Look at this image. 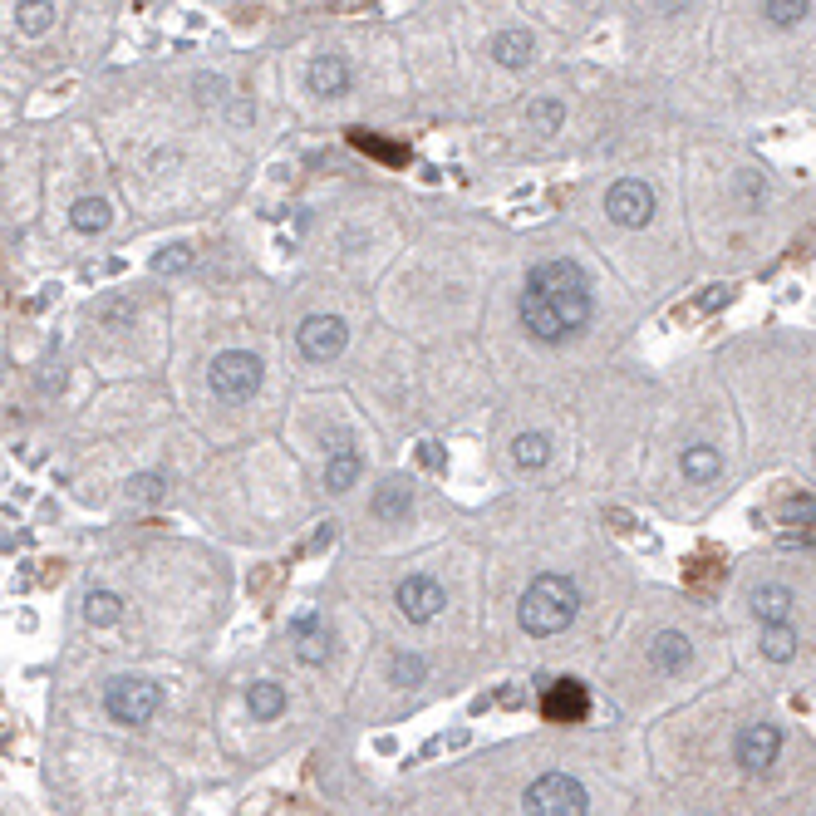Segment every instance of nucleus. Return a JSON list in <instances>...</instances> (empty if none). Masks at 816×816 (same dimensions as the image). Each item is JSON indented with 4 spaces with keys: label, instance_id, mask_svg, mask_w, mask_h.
Wrapping results in <instances>:
<instances>
[{
    "label": "nucleus",
    "instance_id": "nucleus-1",
    "mask_svg": "<svg viewBox=\"0 0 816 816\" xmlns=\"http://www.w3.org/2000/svg\"><path fill=\"white\" fill-rule=\"evenodd\" d=\"M522 325L531 340L541 345H561L571 335H581L595 315V300H590V276H585L576 261L556 256V261H536L531 276H526L522 291Z\"/></svg>",
    "mask_w": 816,
    "mask_h": 816
},
{
    "label": "nucleus",
    "instance_id": "nucleus-2",
    "mask_svg": "<svg viewBox=\"0 0 816 816\" xmlns=\"http://www.w3.org/2000/svg\"><path fill=\"white\" fill-rule=\"evenodd\" d=\"M576 615H581V590H576L571 576L546 571V576H536V581L526 585V595H522V630L526 635H536V640L561 635L566 625H576Z\"/></svg>",
    "mask_w": 816,
    "mask_h": 816
},
{
    "label": "nucleus",
    "instance_id": "nucleus-3",
    "mask_svg": "<svg viewBox=\"0 0 816 816\" xmlns=\"http://www.w3.org/2000/svg\"><path fill=\"white\" fill-rule=\"evenodd\" d=\"M207 384L222 404H246L261 389V359L251 350H222L207 369Z\"/></svg>",
    "mask_w": 816,
    "mask_h": 816
},
{
    "label": "nucleus",
    "instance_id": "nucleus-4",
    "mask_svg": "<svg viewBox=\"0 0 816 816\" xmlns=\"http://www.w3.org/2000/svg\"><path fill=\"white\" fill-rule=\"evenodd\" d=\"M158 708H163V689L148 684V679H109V689H104V713L123 728L153 723Z\"/></svg>",
    "mask_w": 816,
    "mask_h": 816
},
{
    "label": "nucleus",
    "instance_id": "nucleus-5",
    "mask_svg": "<svg viewBox=\"0 0 816 816\" xmlns=\"http://www.w3.org/2000/svg\"><path fill=\"white\" fill-rule=\"evenodd\" d=\"M590 797L571 772H546L526 787V816H585Z\"/></svg>",
    "mask_w": 816,
    "mask_h": 816
},
{
    "label": "nucleus",
    "instance_id": "nucleus-6",
    "mask_svg": "<svg viewBox=\"0 0 816 816\" xmlns=\"http://www.w3.org/2000/svg\"><path fill=\"white\" fill-rule=\"evenodd\" d=\"M605 217L625 232H640L654 222V187L640 177H620L610 192H605Z\"/></svg>",
    "mask_w": 816,
    "mask_h": 816
},
{
    "label": "nucleus",
    "instance_id": "nucleus-7",
    "mask_svg": "<svg viewBox=\"0 0 816 816\" xmlns=\"http://www.w3.org/2000/svg\"><path fill=\"white\" fill-rule=\"evenodd\" d=\"M295 345H300V354H305L310 364H330V359L345 354L350 330H345L340 315H305L300 330H295Z\"/></svg>",
    "mask_w": 816,
    "mask_h": 816
},
{
    "label": "nucleus",
    "instance_id": "nucleus-8",
    "mask_svg": "<svg viewBox=\"0 0 816 816\" xmlns=\"http://www.w3.org/2000/svg\"><path fill=\"white\" fill-rule=\"evenodd\" d=\"M394 605H399L404 620L428 625V620L448 605V595H443V585L433 581V576H408V581H399V590H394Z\"/></svg>",
    "mask_w": 816,
    "mask_h": 816
},
{
    "label": "nucleus",
    "instance_id": "nucleus-9",
    "mask_svg": "<svg viewBox=\"0 0 816 816\" xmlns=\"http://www.w3.org/2000/svg\"><path fill=\"white\" fill-rule=\"evenodd\" d=\"M541 713H546L551 723H585V718H590V694H585V684H576V679L546 684Z\"/></svg>",
    "mask_w": 816,
    "mask_h": 816
},
{
    "label": "nucleus",
    "instance_id": "nucleus-10",
    "mask_svg": "<svg viewBox=\"0 0 816 816\" xmlns=\"http://www.w3.org/2000/svg\"><path fill=\"white\" fill-rule=\"evenodd\" d=\"M777 753H782V733L772 723H748L738 733V762H743V772H767L777 762Z\"/></svg>",
    "mask_w": 816,
    "mask_h": 816
},
{
    "label": "nucleus",
    "instance_id": "nucleus-11",
    "mask_svg": "<svg viewBox=\"0 0 816 816\" xmlns=\"http://www.w3.org/2000/svg\"><path fill=\"white\" fill-rule=\"evenodd\" d=\"M291 640H295V659H300V664H325V659H330V630H325L320 610H300V615H295Z\"/></svg>",
    "mask_w": 816,
    "mask_h": 816
},
{
    "label": "nucleus",
    "instance_id": "nucleus-12",
    "mask_svg": "<svg viewBox=\"0 0 816 816\" xmlns=\"http://www.w3.org/2000/svg\"><path fill=\"white\" fill-rule=\"evenodd\" d=\"M305 89H310L315 99H340V94H350V64L340 55H315L305 64Z\"/></svg>",
    "mask_w": 816,
    "mask_h": 816
},
{
    "label": "nucleus",
    "instance_id": "nucleus-13",
    "mask_svg": "<svg viewBox=\"0 0 816 816\" xmlns=\"http://www.w3.org/2000/svg\"><path fill=\"white\" fill-rule=\"evenodd\" d=\"M689 659H694V644H689L684 630H659L654 644H649V664H654L659 674H684Z\"/></svg>",
    "mask_w": 816,
    "mask_h": 816
},
{
    "label": "nucleus",
    "instance_id": "nucleus-14",
    "mask_svg": "<svg viewBox=\"0 0 816 816\" xmlns=\"http://www.w3.org/2000/svg\"><path fill=\"white\" fill-rule=\"evenodd\" d=\"M286 689L276 684V679H256L251 689H246V708H251V718L256 723H276L281 713H286Z\"/></svg>",
    "mask_w": 816,
    "mask_h": 816
},
{
    "label": "nucleus",
    "instance_id": "nucleus-15",
    "mask_svg": "<svg viewBox=\"0 0 816 816\" xmlns=\"http://www.w3.org/2000/svg\"><path fill=\"white\" fill-rule=\"evenodd\" d=\"M536 55V40H531V30H502L497 40H492V59L502 64V69H526Z\"/></svg>",
    "mask_w": 816,
    "mask_h": 816
},
{
    "label": "nucleus",
    "instance_id": "nucleus-16",
    "mask_svg": "<svg viewBox=\"0 0 816 816\" xmlns=\"http://www.w3.org/2000/svg\"><path fill=\"white\" fill-rule=\"evenodd\" d=\"M792 605H797V595L787 585H762V590H753V615H758L762 625L792 620Z\"/></svg>",
    "mask_w": 816,
    "mask_h": 816
},
{
    "label": "nucleus",
    "instance_id": "nucleus-17",
    "mask_svg": "<svg viewBox=\"0 0 816 816\" xmlns=\"http://www.w3.org/2000/svg\"><path fill=\"white\" fill-rule=\"evenodd\" d=\"M109 222H114V212H109V202L104 197H79L74 207H69V227L84 236H99L109 232Z\"/></svg>",
    "mask_w": 816,
    "mask_h": 816
},
{
    "label": "nucleus",
    "instance_id": "nucleus-18",
    "mask_svg": "<svg viewBox=\"0 0 816 816\" xmlns=\"http://www.w3.org/2000/svg\"><path fill=\"white\" fill-rule=\"evenodd\" d=\"M679 467H684L689 482H713V477L723 472V453H718L713 443H694V448H684Z\"/></svg>",
    "mask_w": 816,
    "mask_h": 816
},
{
    "label": "nucleus",
    "instance_id": "nucleus-19",
    "mask_svg": "<svg viewBox=\"0 0 816 816\" xmlns=\"http://www.w3.org/2000/svg\"><path fill=\"white\" fill-rule=\"evenodd\" d=\"M50 25H55V0H20V5H15V30H20V35L40 40Z\"/></svg>",
    "mask_w": 816,
    "mask_h": 816
},
{
    "label": "nucleus",
    "instance_id": "nucleus-20",
    "mask_svg": "<svg viewBox=\"0 0 816 816\" xmlns=\"http://www.w3.org/2000/svg\"><path fill=\"white\" fill-rule=\"evenodd\" d=\"M408 507H413V497H408L404 482H384V487L374 492V502H369V512H374L379 522H404Z\"/></svg>",
    "mask_w": 816,
    "mask_h": 816
},
{
    "label": "nucleus",
    "instance_id": "nucleus-21",
    "mask_svg": "<svg viewBox=\"0 0 816 816\" xmlns=\"http://www.w3.org/2000/svg\"><path fill=\"white\" fill-rule=\"evenodd\" d=\"M84 620L99 625V630H109V625L123 620V600H118L114 590H89L84 595Z\"/></svg>",
    "mask_w": 816,
    "mask_h": 816
},
{
    "label": "nucleus",
    "instance_id": "nucleus-22",
    "mask_svg": "<svg viewBox=\"0 0 816 816\" xmlns=\"http://www.w3.org/2000/svg\"><path fill=\"white\" fill-rule=\"evenodd\" d=\"M359 472H364V463H359V453H350V448H340L330 463H325V487L330 492H350L354 482H359Z\"/></svg>",
    "mask_w": 816,
    "mask_h": 816
},
{
    "label": "nucleus",
    "instance_id": "nucleus-23",
    "mask_svg": "<svg viewBox=\"0 0 816 816\" xmlns=\"http://www.w3.org/2000/svg\"><path fill=\"white\" fill-rule=\"evenodd\" d=\"M762 654L772 659V664H787L792 654H797V630L782 620V625H762Z\"/></svg>",
    "mask_w": 816,
    "mask_h": 816
},
{
    "label": "nucleus",
    "instance_id": "nucleus-24",
    "mask_svg": "<svg viewBox=\"0 0 816 816\" xmlns=\"http://www.w3.org/2000/svg\"><path fill=\"white\" fill-rule=\"evenodd\" d=\"M807 10H812V0H762V15H767L772 30H792V25H802Z\"/></svg>",
    "mask_w": 816,
    "mask_h": 816
},
{
    "label": "nucleus",
    "instance_id": "nucleus-25",
    "mask_svg": "<svg viewBox=\"0 0 816 816\" xmlns=\"http://www.w3.org/2000/svg\"><path fill=\"white\" fill-rule=\"evenodd\" d=\"M512 458H517V467H526V472L546 467V458H551V438H546V433H522V438L512 443Z\"/></svg>",
    "mask_w": 816,
    "mask_h": 816
},
{
    "label": "nucleus",
    "instance_id": "nucleus-26",
    "mask_svg": "<svg viewBox=\"0 0 816 816\" xmlns=\"http://www.w3.org/2000/svg\"><path fill=\"white\" fill-rule=\"evenodd\" d=\"M163 492H168V477H163V472H138V477H128V502L153 507V502H163Z\"/></svg>",
    "mask_w": 816,
    "mask_h": 816
},
{
    "label": "nucleus",
    "instance_id": "nucleus-27",
    "mask_svg": "<svg viewBox=\"0 0 816 816\" xmlns=\"http://www.w3.org/2000/svg\"><path fill=\"white\" fill-rule=\"evenodd\" d=\"M526 118H531L541 133H556V128L566 123V104H561V99H531V104H526Z\"/></svg>",
    "mask_w": 816,
    "mask_h": 816
},
{
    "label": "nucleus",
    "instance_id": "nucleus-28",
    "mask_svg": "<svg viewBox=\"0 0 816 816\" xmlns=\"http://www.w3.org/2000/svg\"><path fill=\"white\" fill-rule=\"evenodd\" d=\"M187 266H192V246H187V241H173V246H163V251L153 256V271H158V276H182Z\"/></svg>",
    "mask_w": 816,
    "mask_h": 816
},
{
    "label": "nucleus",
    "instance_id": "nucleus-29",
    "mask_svg": "<svg viewBox=\"0 0 816 816\" xmlns=\"http://www.w3.org/2000/svg\"><path fill=\"white\" fill-rule=\"evenodd\" d=\"M423 674H428V664H423L418 654H394V664H389V679H394L399 689H413Z\"/></svg>",
    "mask_w": 816,
    "mask_h": 816
},
{
    "label": "nucleus",
    "instance_id": "nucleus-30",
    "mask_svg": "<svg viewBox=\"0 0 816 816\" xmlns=\"http://www.w3.org/2000/svg\"><path fill=\"white\" fill-rule=\"evenodd\" d=\"M133 315H138V305H133V300H104V305H99V320H104L109 330H128V325H133Z\"/></svg>",
    "mask_w": 816,
    "mask_h": 816
},
{
    "label": "nucleus",
    "instance_id": "nucleus-31",
    "mask_svg": "<svg viewBox=\"0 0 816 816\" xmlns=\"http://www.w3.org/2000/svg\"><path fill=\"white\" fill-rule=\"evenodd\" d=\"M738 197H743V207H748V212H762V202H767V182H762V173H743V177H738Z\"/></svg>",
    "mask_w": 816,
    "mask_h": 816
},
{
    "label": "nucleus",
    "instance_id": "nucleus-32",
    "mask_svg": "<svg viewBox=\"0 0 816 816\" xmlns=\"http://www.w3.org/2000/svg\"><path fill=\"white\" fill-rule=\"evenodd\" d=\"M192 89H197L202 104H222V99H227V79H222V74H197Z\"/></svg>",
    "mask_w": 816,
    "mask_h": 816
},
{
    "label": "nucleus",
    "instance_id": "nucleus-33",
    "mask_svg": "<svg viewBox=\"0 0 816 816\" xmlns=\"http://www.w3.org/2000/svg\"><path fill=\"white\" fill-rule=\"evenodd\" d=\"M802 517H816V497H812V492H802V497H787V502H782V522H787V526L802 522Z\"/></svg>",
    "mask_w": 816,
    "mask_h": 816
},
{
    "label": "nucleus",
    "instance_id": "nucleus-34",
    "mask_svg": "<svg viewBox=\"0 0 816 816\" xmlns=\"http://www.w3.org/2000/svg\"><path fill=\"white\" fill-rule=\"evenodd\" d=\"M689 5H694V0H654V10H659V15H684Z\"/></svg>",
    "mask_w": 816,
    "mask_h": 816
},
{
    "label": "nucleus",
    "instance_id": "nucleus-35",
    "mask_svg": "<svg viewBox=\"0 0 816 816\" xmlns=\"http://www.w3.org/2000/svg\"><path fill=\"white\" fill-rule=\"evenodd\" d=\"M320 546H335V522H325L315 531V541H310V551H320Z\"/></svg>",
    "mask_w": 816,
    "mask_h": 816
},
{
    "label": "nucleus",
    "instance_id": "nucleus-36",
    "mask_svg": "<svg viewBox=\"0 0 816 816\" xmlns=\"http://www.w3.org/2000/svg\"><path fill=\"white\" fill-rule=\"evenodd\" d=\"M251 118H256V104L236 99V104H232V123H251Z\"/></svg>",
    "mask_w": 816,
    "mask_h": 816
},
{
    "label": "nucleus",
    "instance_id": "nucleus-37",
    "mask_svg": "<svg viewBox=\"0 0 816 816\" xmlns=\"http://www.w3.org/2000/svg\"><path fill=\"white\" fill-rule=\"evenodd\" d=\"M418 458H423L428 467H438V443H423V448H418Z\"/></svg>",
    "mask_w": 816,
    "mask_h": 816
}]
</instances>
